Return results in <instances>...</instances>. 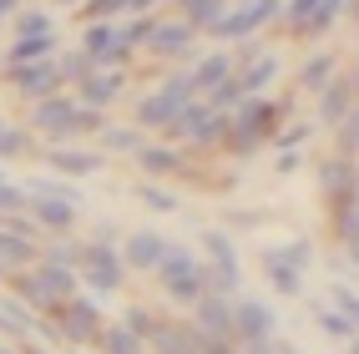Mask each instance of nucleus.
Returning <instances> with one entry per match:
<instances>
[{"label":"nucleus","mask_w":359,"mask_h":354,"mask_svg":"<svg viewBox=\"0 0 359 354\" xmlns=\"http://www.w3.org/2000/svg\"><path fill=\"white\" fill-rule=\"evenodd\" d=\"M233 324L243 329L248 339H263V334H269V329H273V314L263 309V304H238V314H233Z\"/></svg>","instance_id":"nucleus-13"},{"label":"nucleus","mask_w":359,"mask_h":354,"mask_svg":"<svg viewBox=\"0 0 359 354\" xmlns=\"http://www.w3.org/2000/svg\"><path fill=\"white\" fill-rule=\"evenodd\" d=\"M334 147H339V157L359 162V107H349V116L334 127Z\"/></svg>","instance_id":"nucleus-14"},{"label":"nucleus","mask_w":359,"mask_h":354,"mask_svg":"<svg viewBox=\"0 0 359 354\" xmlns=\"http://www.w3.org/2000/svg\"><path fill=\"white\" fill-rule=\"evenodd\" d=\"M334 71H339V56H334V51H319V56H309V61L299 66V86H304V91H324V86L334 81Z\"/></svg>","instance_id":"nucleus-10"},{"label":"nucleus","mask_w":359,"mask_h":354,"mask_svg":"<svg viewBox=\"0 0 359 354\" xmlns=\"http://www.w3.org/2000/svg\"><path fill=\"white\" fill-rule=\"evenodd\" d=\"M147 41H152L157 56H187V61H193V41H198V36L187 31L182 20H167V26H152Z\"/></svg>","instance_id":"nucleus-9"},{"label":"nucleus","mask_w":359,"mask_h":354,"mask_svg":"<svg viewBox=\"0 0 359 354\" xmlns=\"http://www.w3.org/2000/svg\"><path fill=\"white\" fill-rule=\"evenodd\" d=\"M278 172H299V152H278Z\"/></svg>","instance_id":"nucleus-23"},{"label":"nucleus","mask_w":359,"mask_h":354,"mask_svg":"<svg viewBox=\"0 0 359 354\" xmlns=\"http://www.w3.org/2000/svg\"><path fill=\"white\" fill-rule=\"evenodd\" d=\"M142 198H147L152 207H162V212H172L177 203H172V193H157V187H142Z\"/></svg>","instance_id":"nucleus-22"},{"label":"nucleus","mask_w":359,"mask_h":354,"mask_svg":"<svg viewBox=\"0 0 359 354\" xmlns=\"http://www.w3.org/2000/svg\"><path fill=\"white\" fill-rule=\"evenodd\" d=\"M116 91H122V76H91V81H86V97H91V102H111Z\"/></svg>","instance_id":"nucleus-20"},{"label":"nucleus","mask_w":359,"mask_h":354,"mask_svg":"<svg viewBox=\"0 0 359 354\" xmlns=\"http://www.w3.org/2000/svg\"><path fill=\"white\" fill-rule=\"evenodd\" d=\"M283 15V0H248V6H233L223 20H218V31L212 36H223V41H248L258 26H269V20Z\"/></svg>","instance_id":"nucleus-4"},{"label":"nucleus","mask_w":359,"mask_h":354,"mask_svg":"<svg viewBox=\"0 0 359 354\" xmlns=\"http://www.w3.org/2000/svg\"><path fill=\"white\" fill-rule=\"evenodd\" d=\"M273 81H278V56H269V51L238 66V86H243V97H263Z\"/></svg>","instance_id":"nucleus-8"},{"label":"nucleus","mask_w":359,"mask_h":354,"mask_svg":"<svg viewBox=\"0 0 359 354\" xmlns=\"http://www.w3.org/2000/svg\"><path fill=\"white\" fill-rule=\"evenodd\" d=\"M294 111V91L289 97H273V102H263V97H248V102H238L228 111V132L218 147L233 152V157H253L263 142H273V132L283 127V116Z\"/></svg>","instance_id":"nucleus-1"},{"label":"nucleus","mask_w":359,"mask_h":354,"mask_svg":"<svg viewBox=\"0 0 359 354\" xmlns=\"http://www.w3.org/2000/svg\"><path fill=\"white\" fill-rule=\"evenodd\" d=\"M314 11H319V0H283V20H289L294 36L309 26V20H314Z\"/></svg>","instance_id":"nucleus-19"},{"label":"nucleus","mask_w":359,"mask_h":354,"mask_svg":"<svg viewBox=\"0 0 359 354\" xmlns=\"http://www.w3.org/2000/svg\"><path fill=\"white\" fill-rule=\"evenodd\" d=\"M203 102H208L212 111H233L238 102H248V97H243V86H238V71H233V76H228L223 86H212L208 97H203Z\"/></svg>","instance_id":"nucleus-15"},{"label":"nucleus","mask_w":359,"mask_h":354,"mask_svg":"<svg viewBox=\"0 0 359 354\" xmlns=\"http://www.w3.org/2000/svg\"><path fill=\"white\" fill-rule=\"evenodd\" d=\"M167 243L157 238V233H137V238H132V264H142V268H147V264H162V253Z\"/></svg>","instance_id":"nucleus-16"},{"label":"nucleus","mask_w":359,"mask_h":354,"mask_svg":"<svg viewBox=\"0 0 359 354\" xmlns=\"http://www.w3.org/2000/svg\"><path fill=\"white\" fill-rule=\"evenodd\" d=\"M349 107H359V91L344 81V71H334V81L319 91V107H314V122L319 127H339L344 116H349Z\"/></svg>","instance_id":"nucleus-5"},{"label":"nucleus","mask_w":359,"mask_h":354,"mask_svg":"<svg viewBox=\"0 0 359 354\" xmlns=\"http://www.w3.org/2000/svg\"><path fill=\"white\" fill-rule=\"evenodd\" d=\"M233 71H238V61H233L228 51H208V56H198L193 66H187V81L198 86V97H208V91H212V86H223Z\"/></svg>","instance_id":"nucleus-7"},{"label":"nucleus","mask_w":359,"mask_h":354,"mask_svg":"<svg viewBox=\"0 0 359 354\" xmlns=\"http://www.w3.org/2000/svg\"><path fill=\"white\" fill-rule=\"evenodd\" d=\"M198 319L208 324V334H228V329H233V314H228V304H223V299H203Z\"/></svg>","instance_id":"nucleus-17"},{"label":"nucleus","mask_w":359,"mask_h":354,"mask_svg":"<svg viewBox=\"0 0 359 354\" xmlns=\"http://www.w3.org/2000/svg\"><path fill=\"white\" fill-rule=\"evenodd\" d=\"M107 142H111V147H122V152H137V147H142V142H137V132H127V127L107 132Z\"/></svg>","instance_id":"nucleus-21"},{"label":"nucleus","mask_w":359,"mask_h":354,"mask_svg":"<svg viewBox=\"0 0 359 354\" xmlns=\"http://www.w3.org/2000/svg\"><path fill=\"white\" fill-rule=\"evenodd\" d=\"M228 11H233L228 0H193V6H187V15H182V26L193 31V36H198V31H218V20H223Z\"/></svg>","instance_id":"nucleus-11"},{"label":"nucleus","mask_w":359,"mask_h":354,"mask_svg":"<svg viewBox=\"0 0 359 354\" xmlns=\"http://www.w3.org/2000/svg\"><path fill=\"white\" fill-rule=\"evenodd\" d=\"M309 137H314V127H309V122H283V127L273 132V147H278V152H299Z\"/></svg>","instance_id":"nucleus-18"},{"label":"nucleus","mask_w":359,"mask_h":354,"mask_svg":"<svg viewBox=\"0 0 359 354\" xmlns=\"http://www.w3.org/2000/svg\"><path fill=\"white\" fill-rule=\"evenodd\" d=\"M137 162L147 172H187V157L177 147H137Z\"/></svg>","instance_id":"nucleus-12"},{"label":"nucleus","mask_w":359,"mask_h":354,"mask_svg":"<svg viewBox=\"0 0 359 354\" xmlns=\"http://www.w3.org/2000/svg\"><path fill=\"white\" fill-rule=\"evenodd\" d=\"M162 278H167V289H172L177 299H198L203 294V268L187 253H167L162 258Z\"/></svg>","instance_id":"nucleus-6"},{"label":"nucleus","mask_w":359,"mask_h":354,"mask_svg":"<svg viewBox=\"0 0 359 354\" xmlns=\"http://www.w3.org/2000/svg\"><path fill=\"white\" fill-rule=\"evenodd\" d=\"M177 142H187V147H218L223 142V132H228V111H212L203 97L198 102H187L182 111H177V122L167 127Z\"/></svg>","instance_id":"nucleus-2"},{"label":"nucleus","mask_w":359,"mask_h":354,"mask_svg":"<svg viewBox=\"0 0 359 354\" xmlns=\"http://www.w3.org/2000/svg\"><path fill=\"white\" fill-rule=\"evenodd\" d=\"M319 187H324V198H329V212H344L359 203V168L349 157H324L319 162Z\"/></svg>","instance_id":"nucleus-3"}]
</instances>
